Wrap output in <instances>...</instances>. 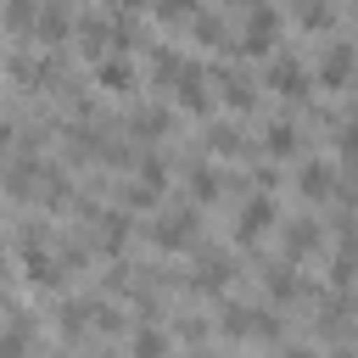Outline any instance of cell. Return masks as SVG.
I'll return each instance as SVG.
<instances>
[{
    "label": "cell",
    "mask_w": 358,
    "mask_h": 358,
    "mask_svg": "<svg viewBox=\"0 0 358 358\" xmlns=\"http://www.w3.org/2000/svg\"><path fill=\"white\" fill-rule=\"evenodd\" d=\"M285 358H313V352H308V347H291V352H285Z\"/></svg>",
    "instance_id": "cell-22"
},
{
    "label": "cell",
    "mask_w": 358,
    "mask_h": 358,
    "mask_svg": "<svg viewBox=\"0 0 358 358\" xmlns=\"http://www.w3.org/2000/svg\"><path fill=\"white\" fill-rule=\"evenodd\" d=\"M336 358H352V352H336Z\"/></svg>",
    "instance_id": "cell-23"
},
{
    "label": "cell",
    "mask_w": 358,
    "mask_h": 358,
    "mask_svg": "<svg viewBox=\"0 0 358 358\" xmlns=\"http://www.w3.org/2000/svg\"><path fill=\"white\" fill-rule=\"evenodd\" d=\"M268 291H274V296L285 302V296H296V291H302V280H296L291 268H274V274H268Z\"/></svg>",
    "instance_id": "cell-19"
},
{
    "label": "cell",
    "mask_w": 358,
    "mask_h": 358,
    "mask_svg": "<svg viewBox=\"0 0 358 358\" xmlns=\"http://www.w3.org/2000/svg\"><path fill=\"white\" fill-rule=\"evenodd\" d=\"M347 73H352V45H341V39H336V45L319 56V84H324V90H341V84H347Z\"/></svg>",
    "instance_id": "cell-7"
},
{
    "label": "cell",
    "mask_w": 358,
    "mask_h": 358,
    "mask_svg": "<svg viewBox=\"0 0 358 358\" xmlns=\"http://www.w3.org/2000/svg\"><path fill=\"white\" fill-rule=\"evenodd\" d=\"M173 95H179L190 112H207V73H201L196 62H185V73L173 78Z\"/></svg>",
    "instance_id": "cell-8"
},
{
    "label": "cell",
    "mask_w": 358,
    "mask_h": 358,
    "mask_svg": "<svg viewBox=\"0 0 358 358\" xmlns=\"http://www.w3.org/2000/svg\"><path fill=\"white\" fill-rule=\"evenodd\" d=\"M95 84H106V90H129V84H134V62H123V56H101V62H95Z\"/></svg>",
    "instance_id": "cell-10"
},
{
    "label": "cell",
    "mask_w": 358,
    "mask_h": 358,
    "mask_svg": "<svg viewBox=\"0 0 358 358\" xmlns=\"http://www.w3.org/2000/svg\"><path fill=\"white\" fill-rule=\"evenodd\" d=\"M308 246H319V229H313L308 218H296V224L285 229V252H291V257H302Z\"/></svg>",
    "instance_id": "cell-15"
},
{
    "label": "cell",
    "mask_w": 358,
    "mask_h": 358,
    "mask_svg": "<svg viewBox=\"0 0 358 358\" xmlns=\"http://www.w3.org/2000/svg\"><path fill=\"white\" fill-rule=\"evenodd\" d=\"M274 224V196H252L246 207H241V224H235V241L241 246H252V241H263V229Z\"/></svg>",
    "instance_id": "cell-3"
},
{
    "label": "cell",
    "mask_w": 358,
    "mask_h": 358,
    "mask_svg": "<svg viewBox=\"0 0 358 358\" xmlns=\"http://www.w3.org/2000/svg\"><path fill=\"white\" fill-rule=\"evenodd\" d=\"M274 39H280V11L274 6H252L246 11V28H241V50L246 56H263Z\"/></svg>",
    "instance_id": "cell-1"
},
{
    "label": "cell",
    "mask_w": 358,
    "mask_h": 358,
    "mask_svg": "<svg viewBox=\"0 0 358 358\" xmlns=\"http://www.w3.org/2000/svg\"><path fill=\"white\" fill-rule=\"evenodd\" d=\"M22 263H28V280H34V285H62V263H56L34 235L22 241Z\"/></svg>",
    "instance_id": "cell-5"
},
{
    "label": "cell",
    "mask_w": 358,
    "mask_h": 358,
    "mask_svg": "<svg viewBox=\"0 0 358 358\" xmlns=\"http://www.w3.org/2000/svg\"><path fill=\"white\" fill-rule=\"evenodd\" d=\"M129 352H134V358H168V336H162L157 324H140L134 341H129Z\"/></svg>",
    "instance_id": "cell-12"
},
{
    "label": "cell",
    "mask_w": 358,
    "mask_h": 358,
    "mask_svg": "<svg viewBox=\"0 0 358 358\" xmlns=\"http://www.w3.org/2000/svg\"><path fill=\"white\" fill-rule=\"evenodd\" d=\"M218 190H224V173H218V168H207V162L190 168V196H196V201H213Z\"/></svg>",
    "instance_id": "cell-13"
},
{
    "label": "cell",
    "mask_w": 358,
    "mask_h": 358,
    "mask_svg": "<svg viewBox=\"0 0 358 358\" xmlns=\"http://www.w3.org/2000/svg\"><path fill=\"white\" fill-rule=\"evenodd\" d=\"M134 129H140V134H162V129H168V112H162V106H140V112H134Z\"/></svg>",
    "instance_id": "cell-17"
},
{
    "label": "cell",
    "mask_w": 358,
    "mask_h": 358,
    "mask_svg": "<svg viewBox=\"0 0 358 358\" xmlns=\"http://www.w3.org/2000/svg\"><path fill=\"white\" fill-rule=\"evenodd\" d=\"M296 185H302V196H313V201H319V196H330V190H336V173H330V162H308Z\"/></svg>",
    "instance_id": "cell-11"
},
{
    "label": "cell",
    "mask_w": 358,
    "mask_h": 358,
    "mask_svg": "<svg viewBox=\"0 0 358 358\" xmlns=\"http://www.w3.org/2000/svg\"><path fill=\"white\" fill-rule=\"evenodd\" d=\"M34 28H39V39H62V34H67V11H62V6H45Z\"/></svg>",
    "instance_id": "cell-16"
},
{
    "label": "cell",
    "mask_w": 358,
    "mask_h": 358,
    "mask_svg": "<svg viewBox=\"0 0 358 358\" xmlns=\"http://www.w3.org/2000/svg\"><path fill=\"white\" fill-rule=\"evenodd\" d=\"M268 90H280V95H302V90H308V67H302L291 50H280V56L268 62Z\"/></svg>",
    "instance_id": "cell-4"
},
{
    "label": "cell",
    "mask_w": 358,
    "mask_h": 358,
    "mask_svg": "<svg viewBox=\"0 0 358 358\" xmlns=\"http://www.w3.org/2000/svg\"><path fill=\"white\" fill-rule=\"evenodd\" d=\"M229 280H235V263H229L224 252H201L190 285H196V291H218V285H229Z\"/></svg>",
    "instance_id": "cell-6"
},
{
    "label": "cell",
    "mask_w": 358,
    "mask_h": 358,
    "mask_svg": "<svg viewBox=\"0 0 358 358\" xmlns=\"http://www.w3.org/2000/svg\"><path fill=\"white\" fill-rule=\"evenodd\" d=\"M330 17H336L330 6H302V22H308V28H330Z\"/></svg>",
    "instance_id": "cell-21"
},
{
    "label": "cell",
    "mask_w": 358,
    "mask_h": 358,
    "mask_svg": "<svg viewBox=\"0 0 358 358\" xmlns=\"http://www.w3.org/2000/svg\"><path fill=\"white\" fill-rule=\"evenodd\" d=\"M207 145H213V151H241V134H235V129H224V123H218V129H213V134H207Z\"/></svg>",
    "instance_id": "cell-20"
},
{
    "label": "cell",
    "mask_w": 358,
    "mask_h": 358,
    "mask_svg": "<svg viewBox=\"0 0 358 358\" xmlns=\"http://www.w3.org/2000/svg\"><path fill=\"white\" fill-rule=\"evenodd\" d=\"M151 241H157L162 252H173V246H190V241H196V207H168V213L151 224Z\"/></svg>",
    "instance_id": "cell-2"
},
{
    "label": "cell",
    "mask_w": 358,
    "mask_h": 358,
    "mask_svg": "<svg viewBox=\"0 0 358 358\" xmlns=\"http://www.w3.org/2000/svg\"><path fill=\"white\" fill-rule=\"evenodd\" d=\"M218 90H224V101H229V106H241V112L257 101V84H252L241 67H224V73H218Z\"/></svg>",
    "instance_id": "cell-9"
},
{
    "label": "cell",
    "mask_w": 358,
    "mask_h": 358,
    "mask_svg": "<svg viewBox=\"0 0 358 358\" xmlns=\"http://www.w3.org/2000/svg\"><path fill=\"white\" fill-rule=\"evenodd\" d=\"M140 185L162 190V185H168V162H162V157H140Z\"/></svg>",
    "instance_id": "cell-18"
},
{
    "label": "cell",
    "mask_w": 358,
    "mask_h": 358,
    "mask_svg": "<svg viewBox=\"0 0 358 358\" xmlns=\"http://www.w3.org/2000/svg\"><path fill=\"white\" fill-rule=\"evenodd\" d=\"M263 145H268V157H291V151H296V129H291V123L280 117V123H268Z\"/></svg>",
    "instance_id": "cell-14"
}]
</instances>
